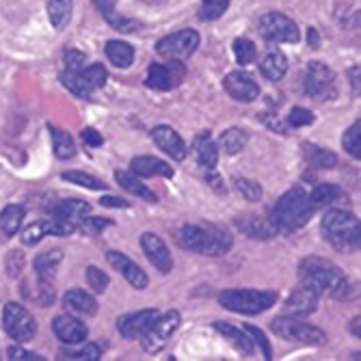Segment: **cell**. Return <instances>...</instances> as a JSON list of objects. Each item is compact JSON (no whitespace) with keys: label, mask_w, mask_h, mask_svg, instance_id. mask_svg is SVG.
Masks as SVG:
<instances>
[{"label":"cell","mask_w":361,"mask_h":361,"mask_svg":"<svg viewBox=\"0 0 361 361\" xmlns=\"http://www.w3.org/2000/svg\"><path fill=\"white\" fill-rule=\"evenodd\" d=\"M61 259H63V251H59V249H50V251L39 253L35 257V262H32V269H35L37 279L52 283V279L56 275V269L61 264Z\"/></svg>","instance_id":"27"},{"label":"cell","mask_w":361,"mask_h":361,"mask_svg":"<svg viewBox=\"0 0 361 361\" xmlns=\"http://www.w3.org/2000/svg\"><path fill=\"white\" fill-rule=\"evenodd\" d=\"M176 243L178 247L192 251V253H202V255H225L232 249V234L227 232L225 227L212 225V223H188L176 229Z\"/></svg>","instance_id":"1"},{"label":"cell","mask_w":361,"mask_h":361,"mask_svg":"<svg viewBox=\"0 0 361 361\" xmlns=\"http://www.w3.org/2000/svg\"><path fill=\"white\" fill-rule=\"evenodd\" d=\"M257 30H259V35L271 44H297L301 39V30L297 22L277 11L262 16L257 22Z\"/></svg>","instance_id":"7"},{"label":"cell","mask_w":361,"mask_h":361,"mask_svg":"<svg viewBox=\"0 0 361 361\" xmlns=\"http://www.w3.org/2000/svg\"><path fill=\"white\" fill-rule=\"evenodd\" d=\"M74 234V229L70 225L61 223L59 219H44L37 223H30L22 232V243L24 245H37L46 236H70Z\"/></svg>","instance_id":"16"},{"label":"cell","mask_w":361,"mask_h":361,"mask_svg":"<svg viewBox=\"0 0 361 361\" xmlns=\"http://www.w3.org/2000/svg\"><path fill=\"white\" fill-rule=\"evenodd\" d=\"M61 82H63V87H68L76 97H82V100H91L93 91L85 85V80H82V76H80V70H78V72H74V70H65V72L61 74Z\"/></svg>","instance_id":"39"},{"label":"cell","mask_w":361,"mask_h":361,"mask_svg":"<svg viewBox=\"0 0 361 361\" xmlns=\"http://www.w3.org/2000/svg\"><path fill=\"white\" fill-rule=\"evenodd\" d=\"M7 355H9V359H13V361H42V357H39L37 353H26V350H22L20 346H9V348H7Z\"/></svg>","instance_id":"53"},{"label":"cell","mask_w":361,"mask_h":361,"mask_svg":"<svg viewBox=\"0 0 361 361\" xmlns=\"http://www.w3.org/2000/svg\"><path fill=\"white\" fill-rule=\"evenodd\" d=\"M197 46H200L197 30H178L167 37H162L156 44V52L167 61H184L197 50Z\"/></svg>","instance_id":"10"},{"label":"cell","mask_w":361,"mask_h":361,"mask_svg":"<svg viewBox=\"0 0 361 361\" xmlns=\"http://www.w3.org/2000/svg\"><path fill=\"white\" fill-rule=\"evenodd\" d=\"M61 178L72 182V184H78L82 188H89V190H104L106 188V184L102 180H97V178L89 176V173H82V171H65Z\"/></svg>","instance_id":"42"},{"label":"cell","mask_w":361,"mask_h":361,"mask_svg":"<svg viewBox=\"0 0 361 361\" xmlns=\"http://www.w3.org/2000/svg\"><path fill=\"white\" fill-rule=\"evenodd\" d=\"M52 331H54V336H56L63 344H68V346L85 344L87 338H89L87 324L80 322L76 316H70V314L56 316L54 322H52Z\"/></svg>","instance_id":"13"},{"label":"cell","mask_w":361,"mask_h":361,"mask_svg":"<svg viewBox=\"0 0 361 361\" xmlns=\"http://www.w3.org/2000/svg\"><path fill=\"white\" fill-rule=\"evenodd\" d=\"M186 70L180 61H169V63H154L147 68V78L145 85L154 91H169L173 89L182 78Z\"/></svg>","instance_id":"12"},{"label":"cell","mask_w":361,"mask_h":361,"mask_svg":"<svg viewBox=\"0 0 361 361\" xmlns=\"http://www.w3.org/2000/svg\"><path fill=\"white\" fill-rule=\"evenodd\" d=\"M314 210L316 208L310 202V195L303 188L294 186L275 202V206L271 208L269 221L273 223L277 232L290 234V232H297V229L305 227L310 223Z\"/></svg>","instance_id":"3"},{"label":"cell","mask_w":361,"mask_h":361,"mask_svg":"<svg viewBox=\"0 0 361 361\" xmlns=\"http://www.w3.org/2000/svg\"><path fill=\"white\" fill-rule=\"evenodd\" d=\"M320 229H322L324 240L329 243L336 251L353 253V251L359 249V243H361V223H359V219L353 212L340 210V208L329 210L322 216Z\"/></svg>","instance_id":"4"},{"label":"cell","mask_w":361,"mask_h":361,"mask_svg":"<svg viewBox=\"0 0 361 361\" xmlns=\"http://www.w3.org/2000/svg\"><path fill=\"white\" fill-rule=\"evenodd\" d=\"M247 141H249V137H247L245 130H240V128H229V130H225V133L221 135V139H219L221 149L225 154H229V156L243 152L245 145H247Z\"/></svg>","instance_id":"37"},{"label":"cell","mask_w":361,"mask_h":361,"mask_svg":"<svg viewBox=\"0 0 361 361\" xmlns=\"http://www.w3.org/2000/svg\"><path fill=\"white\" fill-rule=\"evenodd\" d=\"M271 331L286 342H297V344H307V346H322L326 342V336L318 326H312L294 316L275 318L271 322Z\"/></svg>","instance_id":"6"},{"label":"cell","mask_w":361,"mask_h":361,"mask_svg":"<svg viewBox=\"0 0 361 361\" xmlns=\"http://www.w3.org/2000/svg\"><path fill=\"white\" fill-rule=\"evenodd\" d=\"M303 93L312 100H331L336 95V74L320 61H312L305 70Z\"/></svg>","instance_id":"8"},{"label":"cell","mask_w":361,"mask_h":361,"mask_svg":"<svg viewBox=\"0 0 361 361\" xmlns=\"http://www.w3.org/2000/svg\"><path fill=\"white\" fill-rule=\"evenodd\" d=\"M350 85H353V91L359 93V68L350 70Z\"/></svg>","instance_id":"57"},{"label":"cell","mask_w":361,"mask_h":361,"mask_svg":"<svg viewBox=\"0 0 361 361\" xmlns=\"http://www.w3.org/2000/svg\"><path fill=\"white\" fill-rule=\"evenodd\" d=\"M61 359H76V361H97L100 359V348L95 344H85L78 350H70V348H63L59 353Z\"/></svg>","instance_id":"44"},{"label":"cell","mask_w":361,"mask_h":361,"mask_svg":"<svg viewBox=\"0 0 361 361\" xmlns=\"http://www.w3.org/2000/svg\"><path fill=\"white\" fill-rule=\"evenodd\" d=\"M234 188L238 190L240 197H245L247 202H259V200H262V186H259L255 180L236 178V180H234Z\"/></svg>","instance_id":"43"},{"label":"cell","mask_w":361,"mask_h":361,"mask_svg":"<svg viewBox=\"0 0 361 361\" xmlns=\"http://www.w3.org/2000/svg\"><path fill=\"white\" fill-rule=\"evenodd\" d=\"M299 277H301V283H307L318 294H329L334 299H344L350 290L348 279L342 273V269L336 267L331 259L316 257V255L301 259Z\"/></svg>","instance_id":"2"},{"label":"cell","mask_w":361,"mask_h":361,"mask_svg":"<svg viewBox=\"0 0 361 361\" xmlns=\"http://www.w3.org/2000/svg\"><path fill=\"white\" fill-rule=\"evenodd\" d=\"M22 219H24V208L18 204L7 206L3 212H0V229H3L5 236H16L22 227Z\"/></svg>","instance_id":"35"},{"label":"cell","mask_w":361,"mask_h":361,"mask_svg":"<svg viewBox=\"0 0 361 361\" xmlns=\"http://www.w3.org/2000/svg\"><path fill=\"white\" fill-rule=\"evenodd\" d=\"M80 76H82L85 85H87L91 91L102 89V87L106 85V78H109V74H106V70H104V65H100V63L89 65V68H82V70H80Z\"/></svg>","instance_id":"40"},{"label":"cell","mask_w":361,"mask_h":361,"mask_svg":"<svg viewBox=\"0 0 361 361\" xmlns=\"http://www.w3.org/2000/svg\"><path fill=\"white\" fill-rule=\"evenodd\" d=\"M93 5H95V9L102 13V18L113 26V28H117V30H121V32H133V30H139V22H135V20H126V18H121L117 11H115V5H113V0H93Z\"/></svg>","instance_id":"29"},{"label":"cell","mask_w":361,"mask_h":361,"mask_svg":"<svg viewBox=\"0 0 361 361\" xmlns=\"http://www.w3.org/2000/svg\"><path fill=\"white\" fill-rule=\"evenodd\" d=\"M100 204H102L104 208H128V206H130L126 200H121V197H102Z\"/></svg>","instance_id":"56"},{"label":"cell","mask_w":361,"mask_h":361,"mask_svg":"<svg viewBox=\"0 0 361 361\" xmlns=\"http://www.w3.org/2000/svg\"><path fill=\"white\" fill-rule=\"evenodd\" d=\"M303 156L307 165L314 169H334L338 165V156L331 149H324L312 143H303Z\"/></svg>","instance_id":"33"},{"label":"cell","mask_w":361,"mask_h":361,"mask_svg":"<svg viewBox=\"0 0 361 361\" xmlns=\"http://www.w3.org/2000/svg\"><path fill=\"white\" fill-rule=\"evenodd\" d=\"M350 331H353V334H355V336L359 338V316H357V318L353 320V324H350Z\"/></svg>","instance_id":"59"},{"label":"cell","mask_w":361,"mask_h":361,"mask_svg":"<svg viewBox=\"0 0 361 361\" xmlns=\"http://www.w3.org/2000/svg\"><path fill=\"white\" fill-rule=\"evenodd\" d=\"M277 301V292L271 290H253V288H232V290H223L219 292V303L236 314L245 316H255L267 312L275 305Z\"/></svg>","instance_id":"5"},{"label":"cell","mask_w":361,"mask_h":361,"mask_svg":"<svg viewBox=\"0 0 361 361\" xmlns=\"http://www.w3.org/2000/svg\"><path fill=\"white\" fill-rule=\"evenodd\" d=\"M106 259H109V264H111L117 273L123 275V279H126L130 286H133V288H137V290H145V288H147L149 279H147L145 271L137 264V262H133L130 257H126L121 251H109V253H106Z\"/></svg>","instance_id":"15"},{"label":"cell","mask_w":361,"mask_h":361,"mask_svg":"<svg viewBox=\"0 0 361 361\" xmlns=\"http://www.w3.org/2000/svg\"><path fill=\"white\" fill-rule=\"evenodd\" d=\"M286 121H288L290 128H303V126L314 123V115H312V111H307V109H303V106H294V109L288 113Z\"/></svg>","instance_id":"48"},{"label":"cell","mask_w":361,"mask_h":361,"mask_svg":"<svg viewBox=\"0 0 361 361\" xmlns=\"http://www.w3.org/2000/svg\"><path fill=\"white\" fill-rule=\"evenodd\" d=\"M310 202L314 208H329L336 204H348V195L340 186L324 182V184H318L310 192Z\"/></svg>","instance_id":"24"},{"label":"cell","mask_w":361,"mask_h":361,"mask_svg":"<svg viewBox=\"0 0 361 361\" xmlns=\"http://www.w3.org/2000/svg\"><path fill=\"white\" fill-rule=\"evenodd\" d=\"M89 212H91L89 204H85L80 200H65V202H59L56 206L50 208V216L59 219L65 225H70L74 232L85 223Z\"/></svg>","instance_id":"20"},{"label":"cell","mask_w":361,"mask_h":361,"mask_svg":"<svg viewBox=\"0 0 361 361\" xmlns=\"http://www.w3.org/2000/svg\"><path fill=\"white\" fill-rule=\"evenodd\" d=\"M229 5V0H204L202 3V9H200V18L210 22V20H216L225 13Z\"/></svg>","instance_id":"46"},{"label":"cell","mask_w":361,"mask_h":361,"mask_svg":"<svg viewBox=\"0 0 361 361\" xmlns=\"http://www.w3.org/2000/svg\"><path fill=\"white\" fill-rule=\"evenodd\" d=\"M245 331L251 336V340L262 348V355H264V359H273V348H271V342L267 340V336L264 334H262L259 329H257V326H253V324H245Z\"/></svg>","instance_id":"49"},{"label":"cell","mask_w":361,"mask_h":361,"mask_svg":"<svg viewBox=\"0 0 361 361\" xmlns=\"http://www.w3.org/2000/svg\"><path fill=\"white\" fill-rule=\"evenodd\" d=\"M3 322H5V331L11 336V340L24 344L30 342L37 334V322L32 318V314L20 305V303H7L3 310Z\"/></svg>","instance_id":"9"},{"label":"cell","mask_w":361,"mask_h":361,"mask_svg":"<svg viewBox=\"0 0 361 361\" xmlns=\"http://www.w3.org/2000/svg\"><path fill=\"white\" fill-rule=\"evenodd\" d=\"M152 139H154V143L165 152L167 156H171L173 160H184L186 158V154H188V149H186V145H184V141H182V137L176 133L173 128H169V126H156L154 130H152Z\"/></svg>","instance_id":"21"},{"label":"cell","mask_w":361,"mask_h":361,"mask_svg":"<svg viewBox=\"0 0 361 361\" xmlns=\"http://www.w3.org/2000/svg\"><path fill=\"white\" fill-rule=\"evenodd\" d=\"M180 326V314L178 312H167L154 320V324L145 331V336L141 338V346L145 353H158L165 348V344L169 342V338L173 336V331Z\"/></svg>","instance_id":"11"},{"label":"cell","mask_w":361,"mask_h":361,"mask_svg":"<svg viewBox=\"0 0 361 361\" xmlns=\"http://www.w3.org/2000/svg\"><path fill=\"white\" fill-rule=\"evenodd\" d=\"M130 169L139 178H171L173 169L165 160L154 158V156H137L130 162Z\"/></svg>","instance_id":"22"},{"label":"cell","mask_w":361,"mask_h":361,"mask_svg":"<svg viewBox=\"0 0 361 361\" xmlns=\"http://www.w3.org/2000/svg\"><path fill=\"white\" fill-rule=\"evenodd\" d=\"M192 152L197 156V162L204 167V169H212L216 167V160H219V145L214 143L210 133H202L197 135L192 141Z\"/></svg>","instance_id":"25"},{"label":"cell","mask_w":361,"mask_h":361,"mask_svg":"<svg viewBox=\"0 0 361 361\" xmlns=\"http://www.w3.org/2000/svg\"><path fill=\"white\" fill-rule=\"evenodd\" d=\"M238 229L247 238H257V240H269L277 234L271 221H264L259 216H245L238 221Z\"/></svg>","instance_id":"28"},{"label":"cell","mask_w":361,"mask_h":361,"mask_svg":"<svg viewBox=\"0 0 361 361\" xmlns=\"http://www.w3.org/2000/svg\"><path fill=\"white\" fill-rule=\"evenodd\" d=\"M72 5L74 0H46L48 7V18L54 28H63L72 18Z\"/></svg>","instance_id":"36"},{"label":"cell","mask_w":361,"mask_h":361,"mask_svg":"<svg viewBox=\"0 0 361 361\" xmlns=\"http://www.w3.org/2000/svg\"><path fill=\"white\" fill-rule=\"evenodd\" d=\"M206 182L214 188V190H219V192H225V186H223V178L214 171V167L212 169H206Z\"/></svg>","instance_id":"55"},{"label":"cell","mask_w":361,"mask_h":361,"mask_svg":"<svg viewBox=\"0 0 361 361\" xmlns=\"http://www.w3.org/2000/svg\"><path fill=\"white\" fill-rule=\"evenodd\" d=\"M212 326L225 340H229V344H232L240 355H245V357L253 355V340L243 329H236L234 324H227V322H214Z\"/></svg>","instance_id":"26"},{"label":"cell","mask_w":361,"mask_h":361,"mask_svg":"<svg viewBox=\"0 0 361 361\" xmlns=\"http://www.w3.org/2000/svg\"><path fill=\"white\" fill-rule=\"evenodd\" d=\"M223 87L238 102H253L255 97L259 95V85L253 80V76H249L245 72L227 74L225 80H223Z\"/></svg>","instance_id":"19"},{"label":"cell","mask_w":361,"mask_h":361,"mask_svg":"<svg viewBox=\"0 0 361 361\" xmlns=\"http://www.w3.org/2000/svg\"><path fill=\"white\" fill-rule=\"evenodd\" d=\"M232 48H234L236 61H238L240 65H249V63H253V59H255V54H257V52H255L253 42H249V39H245V37L234 39Z\"/></svg>","instance_id":"45"},{"label":"cell","mask_w":361,"mask_h":361,"mask_svg":"<svg viewBox=\"0 0 361 361\" xmlns=\"http://www.w3.org/2000/svg\"><path fill=\"white\" fill-rule=\"evenodd\" d=\"M342 145H344V149L353 156V158H361V121L357 119L346 133H344V137H342Z\"/></svg>","instance_id":"41"},{"label":"cell","mask_w":361,"mask_h":361,"mask_svg":"<svg viewBox=\"0 0 361 361\" xmlns=\"http://www.w3.org/2000/svg\"><path fill=\"white\" fill-rule=\"evenodd\" d=\"M141 247H143V253L147 255V259L152 262V264L162 273V275H167L171 273L173 269V259H171V253L167 249V245L162 243L160 236L152 234V232H145L141 236Z\"/></svg>","instance_id":"18"},{"label":"cell","mask_w":361,"mask_h":361,"mask_svg":"<svg viewBox=\"0 0 361 361\" xmlns=\"http://www.w3.org/2000/svg\"><path fill=\"white\" fill-rule=\"evenodd\" d=\"M158 318V312L156 310H141V312H135V314H126L117 320V329L123 338H130V340H141L145 336V331L154 324V320Z\"/></svg>","instance_id":"17"},{"label":"cell","mask_w":361,"mask_h":361,"mask_svg":"<svg viewBox=\"0 0 361 361\" xmlns=\"http://www.w3.org/2000/svg\"><path fill=\"white\" fill-rule=\"evenodd\" d=\"M22 297L28 299L30 303L39 305V307H48L54 301V290H52V283L35 279V283H24L22 286Z\"/></svg>","instance_id":"31"},{"label":"cell","mask_w":361,"mask_h":361,"mask_svg":"<svg viewBox=\"0 0 361 361\" xmlns=\"http://www.w3.org/2000/svg\"><path fill=\"white\" fill-rule=\"evenodd\" d=\"M85 61H87V56L82 52H78V50H68V52H65V63H68V70H74V72L82 70Z\"/></svg>","instance_id":"51"},{"label":"cell","mask_w":361,"mask_h":361,"mask_svg":"<svg viewBox=\"0 0 361 361\" xmlns=\"http://www.w3.org/2000/svg\"><path fill=\"white\" fill-rule=\"evenodd\" d=\"M87 283L93 292L97 294H102L106 288H109V275L100 269H95V267H89L87 269Z\"/></svg>","instance_id":"47"},{"label":"cell","mask_w":361,"mask_h":361,"mask_svg":"<svg viewBox=\"0 0 361 361\" xmlns=\"http://www.w3.org/2000/svg\"><path fill=\"white\" fill-rule=\"evenodd\" d=\"M310 42H312V48H318V35L314 28H310Z\"/></svg>","instance_id":"58"},{"label":"cell","mask_w":361,"mask_h":361,"mask_svg":"<svg viewBox=\"0 0 361 361\" xmlns=\"http://www.w3.org/2000/svg\"><path fill=\"white\" fill-rule=\"evenodd\" d=\"M50 133H52V149L56 154V158L61 160H70L76 156V145L72 141V137L68 133H63L59 128H52L50 126Z\"/></svg>","instance_id":"38"},{"label":"cell","mask_w":361,"mask_h":361,"mask_svg":"<svg viewBox=\"0 0 361 361\" xmlns=\"http://www.w3.org/2000/svg\"><path fill=\"white\" fill-rule=\"evenodd\" d=\"M318 299H320V294L314 288H310L307 283H301L299 288H294L290 292V297L286 301V312L294 318H305L312 312H316Z\"/></svg>","instance_id":"14"},{"label":"cell","mask_w":361,"mask_h":361,"mask_svg":"<svg viewBox=\"0 0 361 361\" xmlns=\"http://www.w3.org/2000/svg\"><path fill=\"white\" fill-rule=\"evenodd\" d=\"M63 307L72 314H80V316H95L97 314V301L91 297L89 292H85L80 288H72L63 294Z\"/></svg>","instance_id":"23"},{"label":"cell","mask_w":361,"mask_h":361,"mask_svg":"<svg viewBox=\"0 0 361 361\" xmlns=\"http://www.w3.org/2000/svg\"><path fill=\"white\" fill-rule=\"evenodd\" d=\"M104 52H106V59L115 65V68H119V70L130 68V65H133V61H135V48L130 46V44H126V42L111 39L106 44V50Z\"/></svg>","instance_id":"34"},{"label":"cell","mask_w":361,"mask_h":361,"mask_svg":"<svg viewBox=\"0 0 361 361\" xmlns=\"http://www.w3.org/2000/svg\"><path fill=\"white\" fill-rule=\"evenodd\" d=\"M22 271H24V255H22V251L16 249L7 257V275L9 277H18Z\"/></svg>","instance_id":"50"},{"label":"cell","mask_w":361,"mask_h":361,"mask_svg":"<svg viewBox=\"0 0 361 361\" xmlns=\"http://www.w3.org/2000/svg\"><path fill=\"white\" fill-rule=\"evenodd\" d=\"M259 72H262V76L269 78V80H275V82L281 80L286 76V72H288V59H286V54L279 52V50L267 52L264 59H262V63H259Z\"/></svg>","instance_id":"30"},{"label":"cell","mask_w":361,"mask_h":361,"mask_svg":"<svg viewBox=\"0 0 361 361\" xmlns=\"http://www.w3.org/2000/svg\"><path fill=\"white\" fill-rule=\"evenodd\" d=\"M115 180H117V184H119L123 190L133 192L135 197H141L143 202H147V204H156V202H158L156 192H154V190H149V186H145V184H143L139 178H135L133 173L115 171Z\"/></svg>","instance_id":"32"},{"label":"cell","mask_w":361,"mask_h":361,"mask_svg":"<svg viewBox=\"0 0 361 361\" xmlns=\"http://www.w3.org/2000/svg\"><path fill=\"white\" fill-rule=\"evenodd\" d=\"M80 139H82V143L89 145V147H100V145L104 143L102 135L97 133L95 128H85L82 133H80Z\"/></svg>","instance_id":"52"},{"label":"cell","mask_w":361,"mask_h":361,"mask_svg":"<svg viewBox=\"0 0 361 361\" xmlns=\"http://www.w3.org/2000/svg\"><path fill=\"white\" fill-rule=\"evenodd\" d=\"M106 225H111L109 219H91V216H87L85 223H82L80 227H82V229H89V232H100V229L106 227Z\"/></svg>","instance_id":"54"}]
</instances>
